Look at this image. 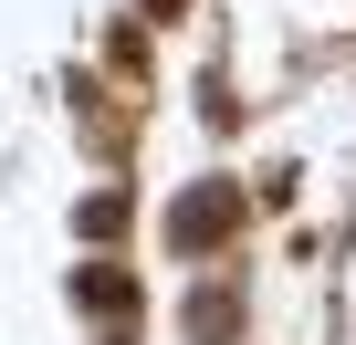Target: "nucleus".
<instances>
[{
	"instance_id": "f257e3e1",
	"label": "nucleus",
	"mask_w": 356,
	"mask_h": 345,
	"mask_svg": "<svg viewBox=\"0 0 356 345\" xmlns=\"http://www.w3.org/2000/svg\"><path fill=\"white\" fill-rule=\"evenodd\" d=\"M231 220H241V199L210 178V189H189V199L168 210V251H210V241H231Z\"/></svg>"
},
{
	"instance_id": "7ed1b4c3",
	"label": "nucleus",
	"mask_w": 356,
	"mask_h": 345,
	"mask_svg": "<svg viewBox=\"0 0 356 345\" xmlns=\"http://www.w3.org/2000/svg\"><path fill=\"white\" fill-rule=\"evenodd\" d=\"M115 220H126V189H105V199H84V241H105Z\"/></svg>"
},
{
	"instance_id": "f03ea898",
	"label": "nucleus",
	"mask_w": 356,
	"mask_h": 345,
	"mask_svg": "<svg viewBox=\"0 0 356 345\" xmlns=\"http://www.w3.org/2000/svg\"><path fill=\"white\" fill-rule=\"evenodd\" d=\"M74 303L84 314H136V272H74Z\"/></svg>"
},
{
	"instance_id": "20e7f679",
	"label": "nucleus",
	"mask_w": 356,
	"mask_h": 345,
	"mask_svg": "<svg viewBox=\"0 0 356 345\" xmlns=\"http://www.w3.org/2000/svg\"><path fill=\"white\" fill-rule=\"evenodd\" d=\"M157 11H168V0H157Z\"/></svg>"
}]
</instances>
